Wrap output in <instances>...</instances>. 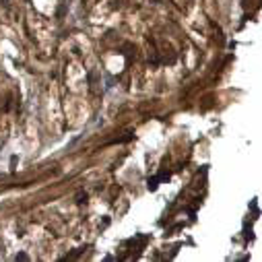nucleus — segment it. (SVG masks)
<instances>
[{"label":"nucleus","mask_w":262,"mask_h":262,"mask_svg":"<svg viewBox=\"0 0 262 262\" xmlns=\"http://www.w3.org/2000/svg\"><path fill=\"white\" fill-rule=\"evenodd\" d=\"M159 182H161V180H159V176H153V178H149V180H147V188L151 190V192H155V190L159 188Z\"/></svg>","instance_id":"1"},{"label":"nucleus","mask_w":262,"mask_h":262,"mask_svg":"<svg viewBox=\"0 0 262 262\" xmlns=\"http://www.w3.org/2000/svg\"><path fill=\"white\" fill-rule=\"evenodd\" d=\"M15 260L17 262H19V260H29V256H27L25 252H21V254H17V256H15Z\"/></svg>","instance_id":"2"},{"label":"nucleus","mask_w":262,"mask_h":262,"mask_svg":"<svg viewBox=\"0 0 262 262\" xmlns=\"http://www.w3.org/2000/svg\"><path fill=\"white\" fill-rule=\"evenodd\" d=\"M76 202H79V204L87 202V194H79V196H76Z\"/></svg>","instance_id":"3"},{"label":"nucleus","mask_w":262,"mask_h":262,"mask_svg":"<svg viewBox=\"0 0 262 262\" xmlns=\"http://www.w3.org/2000/svg\"><path fill=\"white\" fill-rule=\"evenodd\" d=\"M250 208L254 211V215H258V204H256V200H252V202H250Z\"/></svg>","instance_id":"4"},{"label":"nucleus","mask_w":262,"mask_h":262,"mask_svg":"<svg viewBox=\"0 0 262 262\" xmlns=\"http://www.w3.org/2000/svg\"><path fill=\"white\" fill-rule=\"evenodd\" d=\"M159 180H169V173H159Z\"/></svg>","instance_id":"5"}]
</instances>
